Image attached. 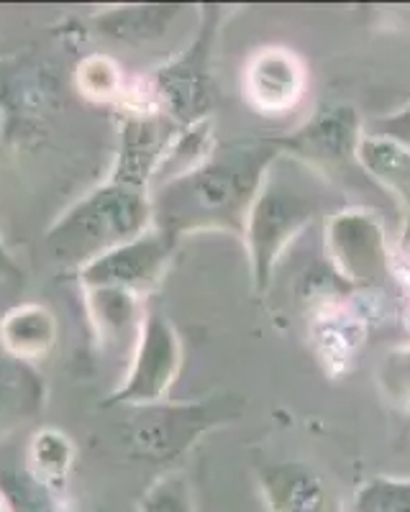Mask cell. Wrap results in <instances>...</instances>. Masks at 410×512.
<instances>
[{"label":"cell","instance_id":"1","mask_svg":"<svg viewBox=\"0 0 410 512\" xmlns=\"http://www.w3.org/2000/svg\"><path fill=\"white\" fill-rule=\"evenodd\" d=\"M277 157L270 136L216 144L203 162L152 187V226L177 244L208 231L241 239L264 172Z\"/></svg>","mask_w":410,"mask_h":512},{"label":"cell","instance_id":"2","mask_svg":"<svg viewBox=\"0 0 410 512\" xmlns=\"http://www.w3.org/2000/svg\"><path fill=\"white\" fill-rule=\"evenodd\" d=\"M349 203L326 177L298 159L280 154L267 167L244 228V251L249 259L254 290L267 292L282 256L316 221H326Z\"/></svg>","mask_w":410,"mask_h":512},{"label":"cell","instance_id":"3","mask_svg":"<svg viewBox=\"0 0 410 512\" xmlns=\"http://www.w3.org/2000/svg\"><path fill=\"white\" fill-rule=\"evenodd\" d=\"M152 228L149 190L103 180L85 192L44 233V249L65 272L77 274L98 256Z\"/></svg>","mask_w":410,"mask_h":512},{"label":"cell","instance_id":"4","mask_svg":"<svg viewBox=\"0 0 410 512\" xmlns=\"http://www.w3.org/2000/svg\"><path fill=\"white\" fill-rule=\"evenodd\" d=\"M123 451L136 461H149L154 466H170L211 436L213 431L231 425L244 415V397L234 392L198 397L190 402H152L121 408Z\"/></svg>","mask_w":410,"mask_h":512},{"label":"cell","instance_id":"5","mask_svg":"<svg viewBox=\"0 0 410 512\" xmlns=\"http://www.w3.org/2000/svg\"><path fill=\"white\" fill-rule=\"evenodd\" d=\"M231 8L203 6L198 11V29L180 54L159 64L152 75L141 80L144 95L159 113L180 128L213 121L216 108V44Z\"/></svg>","mask_w":410,"mask_h":512},{"label":"cell","instance_id":"6","mask_svg":"<svg viewBox=\"0 0 410 512\" xmlns=\"http://www.w3.org/2000/svg\"><path fill=\"white\" fill-rule=\"evenodd\" d=\"M362 139L364 121L357 108L349 103H321L311 118L293 128L290 134L270 136L277 152L311 167L336 190L344 192L346 198L359 195L367 187L380 190L359 162Z\"/></svg>","mask_w":410,"mask_h":512},{"label":"cell","instance_id":"7","mask_svg":"<svg viewBox=\"0 0 410 512\" xmlns=\"http://www.w3.org/2000/svg\"><path fill=\"white\" fill-rule=\"evenodd\" d=\"M323 246L336 277L346 282L349 290L380 292L395 282V249L375 208L346 205L326 218Z\"/></svg>","mask_w":410,"mask_h":512},{"label":"cell","instance_id":"8","mask_svg":"<svg viewBox=\"0 0 410 512\" xmlns=\"http://www.w3.org/2000/svg\"><path fill=\"white\" fill-rule=\"evenodd\" d=\"M185 349L175 323L159 310L147 308L139 341L126 364L123 379L103 402L106 408H136L170 400L177 377L182 372Z\"/></svg>","mask_w":410,"mask_h":512},{"label":"cell","instance_id":"9","mask_svg":"<svg viewBox=\"0 0 410 512\" xmlns=\"http://www.w3.org/2000/svg\"><path fill=\"white\" fill-rule=\"evenodd\" d=\"M177 246H180L177 241L152 226L136 239L98 256L88 267H82L75 277L80 282V290L113 287V290L134 292L147 300V295H152L159 282L164 280V274L175 259Z\"/></svg>","mask_w":410,"mask_h":512},{"label":"cell","instance_id":"10","mask_svg":"<svg viewBox=\"0 0 410 512\" xmlns=\"http://www.w3.org/2000/svg\"><path fill=\"white\" fill-rule=\"evenodd\" d=\"M177 131L180 126L154 108L123 111L108 180L152 192Z\"/></svg>","mask_w":410,"mask_h":512},{"label":"cell","instance_id":"11","mask_svg":"<svg viewBox=\"0 0 410 512\" xmlns=\"http://www.w3.org/2000/svg\"><path fill=\"white\" fill-rule=\"evenodd\" d=\"M254 479L267 512H346L334 479L311 461H264Z\"/></svg>","mask_w":410,"mask_h":512},{"label":"cell","instance_id":"12","mask_svg":"<svg viewBox=\"0 0 410 512\" xmlns=\"http://www.w3.org/2000/svg\"><path fill=\"white\" fill-rule=\"evenodd\" d=\"M241 90L246 103L262 116H285L303 100L308 90V70L293 49H257L244 64Z\"/></svg>","mask_w":410,"mask_h":512},{"label":"cell","instance_id":"13","mask_svg":"<svg viewBox=\"0 0 410 512\" xmlns=\"http://www.w3.org/2000/svg\"><path fill=\"white\" fill-rule=\"evenodd\" d=\"M82 305L100 354L129 364L147 315L144 297L113 287H88L82 290Z\"/></svg>","mask_w":410,"mask_h":512},{"label":"cell","instance_id":"14","mask_svg":"<svg viewBox=\"0 0 410 512\" xmlns=\"http://www.w3.org/2000/svg\"><path fill=\"white\" fill-rule=\"evenodd\" d=\"M59 344V320L47 305L21 303L0 318V351L36 367Z\"/></svg>","mask_w":410,"mask_h":512},{"label":"cell","instance_id":"15","mask_svg":"<svg viewBox=\"0 0 410 512\" xmlns=\"http://www.w3.org/2000/svg\"><path fill=\"white\" fill-rule=\"evenodd\" d=\"M47 405V382L39 369L0 351V431L36 420Z\"/></svg>","mask_w":410,"mask_h":512},{"label":"cell","instance_id":"16","mask_svg":"<svg viewBox=\"0 0 410 512\" xmlns=\"http://www.w3.org/2000/svg\"><path fill=\"white\" fill-rule=\"evenodd\" d=\"M359 162L364 172L387 198L410 216V149L390 139L364 134L359 144Z\"/></svg>","mask_w":410,"mask_h":512},{"label":"cell","instance_id":"17","mask_svg":"<svg viewBox=\"0 0 410 512\" xmlns=\"http://www.w3.org/2000/svg\"><path fill=\"white\" fill-rule=\"evenodd\" d=\"M75 459L77 448L67 433L59 428H39L26 446L24 469L41 487H47L54 495H65L75 472Z\"/></svg>","mask_w":410,"mask_h":512},{"label":"cell","instance_id":"18","mask_svg":"<svg viewBox=\"0 0 410 512\" xmlns=\"http://www.w3.org/2000/svg\"><path fill=\"white\" fill-rule=\"evenodd\" d=\"M180 6H123L95 13L93 24L100 34L121 41L159 39L170 24L180 16Z\"/></svg>","mask_w":410,"mask_h":512},{"label":"cell","instance_id":"19","mask_svg":"<svg viewBox=\"0 0 410 512\" xmlns=\"http://www.w3.org/2000/svg\"><path fill=\"white\" fill-rule=\"evenodd\" d=\"M75 88L85 100L95 105H121L123 111L129 108L131 85L126 82L121 64L108 54H88L77 62Z\"/></svg>","mask_w":410,"mask_h":512},{"label":"cell","instance_id":"20","mask_svg":"<svg viewBox=\"0 0 410 512\" xmlns=\"http://www.w3.org/2000/svg\"><path fill=\"white\" fill-rule=\"evenodd\" d=\"M346 512H410V477L367 479L346 500Z\"/></svg>","mask_w":410,"mask_h":512},{"label":"cell","instance_id":"21","mask_svg":"<svg viewBox=\"0 0 410 512\" xmlns=\"http://www.w3.org/2000/svg\"><path fill=\"white\" fill-rule=\"evenodd\" d=\"M0 489L6 492L11 512H70L65 495H54L41 487L31 474L21 469H3L0 472Z\"/></svg>","mask_w":410,"mask_h":512},{"label":"cell","instance_id":"22","mask_svg":"<svg viewBox=\"0 0 410 512\" xmlns=\"http://www.w3.org/2000/svg\"><path fill=\"white\" fill-rule=\"evenodd\" d=\"M139 512H198L193 482L180 469L159 474L139 497Z\"/></svg>","mask_w":410,"mask_h":512},{"label":"cell","instance_id":"23","mask_svg":"<svg viewBox=\"0 0 410 512\" xmlns=\"http://www.w3.org/2000/svg\"><path fill=\"white\" fill-rule=\"evenodd\" d=\"M382 400L400 413H410V344L395 346L377 364Z\"/></svg>","mask_w":410,"mask_h":512},{"label":"cell","instance_id":"24","mask_svg":"<svg viewBox=\"0 0 410 512\" xmlns=\"http://www.w3.org/2000/svg\"><path fill=\"white\" fill-rule=\"evenodd\" d=\"M364 134L390 139L395 144L410 149V103H405L403 108H398L393 113H385V116L364 121Z\"/></svg>","mask_w":410,"mask_h":512},{"label":"cell","instance_id":"25","mask_svg":"<svg viewBox=\"0 0 410 512\" xmlns=\"http://www.w3.org/2000/svg\"><path fill=\"white\" fill-rule=\"evenodd\" d=\"M18 277H24V272L16 264L11 249L6 246V239H3V233H0V280H18Z\"/></svg>","mask_w":410,"mask_h":512},{"label":"cell","instance_id":"26","mask_svg":"<svg viewBox=\"0 0 410 512\" xmlns=\"http://www.w3.org/2000/svg\"><path fill=\"white\" fill-rule=\"evenodd\" d=\"M0 512H11V505H8V497L3 489H0Z\"/></svg>","mask_w":410,"mask_h":512}]
</instances>
